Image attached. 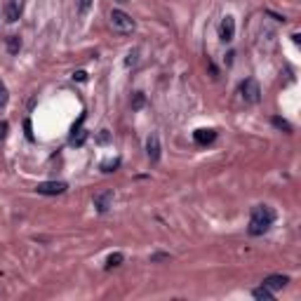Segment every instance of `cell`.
Masks as SVG:
<instances>
[{
  "instance_id": "6da1fadb",
  "label": "cell",
  "mask_w": 301,
  "mask_h": 301,
  "mask_svg": "<svg viewBox=\"0 0 301 301\" xmlns=\"http://www.w3.org/2000/svg\"><path fill=\"white\" fill-rule=\"evenodd\" d=\"M275 222V210L268 207V205H257L252 210V217H249V235H264L266 230L273 226Z\"/></svg>"
},
{
  "instance_id": "7a4b0ae2",
  "label": "cell",
  "mask_w": 301,
  "mask_h": 301,
  "mask_svg": "<svg viewBox=\"0 0 301 301\" xmlns=\"http://www.w3.org/2000/svg\"><path fill=\"white\" fill-rule=\"evenodd\" d=\"M111 26H113V31H118V33H132L134 31V19L127 14V12H123V9H113L111 12Z\"/></svg>"
},
{
  "instance_id": "3957f363",
  "label": "cell",
  "mask_w": 301,
  "mask_h": 301,
  "mask_svg": "<svg viewBox=\"0 0 301 301\" xmlns=\"http://www.w3.org/2000/svg\"><path fill=\"white\" fill-rule=\"evenodd\" d=\"M240 94H242V99H245L247 104H259V101H261V87H259V82L254 78L242 80Z\"/></svg>"
},
{
  "instance_id": "277c9868",
  "label": "cell",
  "mask_w": 301,
  "mask_h": 301,
  "mask_svg": "<svg viewBox=\"0 0 301 301\" xmlns=\"http://www.w3.org/2000/svg\"><path fill=\"white\" fill-rule=\"evenodd\" d=\"M113 191H97V193H94V200H92V203H94V207H97V212L99 214H104V212H108V210H111V207H113Z\"/></svg>"
},
{
  "instance_id": "5b68a950",
  "label": "cell",
  "mask_w": 301,
  "mask_h": 301,
  "mask_svg": "<svg viewBox=\"0 0 301 301\" xmlns=\"http://www.w3.org/2000/svg\"><path fill=\"white\" fill-rule=\"evenodd\" d=\"M66 188H69L66 181H40L36 186V191L40 195H62Z\"/></svg>"
},
{
  "instance_id": "8992f818",
  "label": "cell",
  "mask_w": 301,
  "mask_h": 301,
  "mask_svg": "<svg viewBox=\"0 0 301 301\" xmlns=\"http://www.w3.org/2000/svg\"><path fill=\"white\" fill-rule=\"evenodd\" d=\"M233 38H235V19L230 17V14H226L222 19V24H219V40L222 43H230Z\"/></svg>"
},
{
  "instance_id": "52a82bcc",
  "label": "cell",
  "mask_w": 301,
  "mask_h": 301,
  "mask_svg": "<svg viewBox=\"0 0 301 301\" xmlns=\"http://www.w3.org/2000/svg\"><path fill=\"white\" fill-rule=\"evenodd\" d=\"M2 12H5V21L14 24V21H19V17H21V2H19V0H5Z\"/></svg>"
},
{
  "instance_id": "ba28073f",
  "label": "cell",
  "mask_w": 301,
  "mask_h": 301,
  "mask_svg": "<svg viewBox=\"0 0 301 301\" xmlns=\"http://www.w3.org/2000/svg\"><path fill=\"white\" fill-rule=\"evenodd\" d=\"M287 283H290V275H268V278H264V287L266 290H271V292H278V290H283V287H287Z\"/></svg>"
},
{
  "instance_id": "9c48e42d",
  "label": "cell",
  "mask_w": 301,
  "mask_h": 301,
  "mask_svg": "<svg viewBox=\"0 0 301 301\" xmlns=\"http://www.w3.org/2000/svg\"><path fill=\"white\" fill-rule=\"evenodd\" d=\"M146 155H149L150 162H158V160H160V139H158V134H149V139H146Z\"/></svg>"
},
{
  "instance_id": "30bf717a",
  "label": "cell",
  "mask_w": 301,
  "mask_h": 301,
  "mask_svg": "<svg viewBox=\"0 0 301 301\" xmlns=\"http://www.w3.org/2000/svg\"><path fill=\"white\" fill-rule=\"evenodd\" d=\"M193 139L198 146H207V144H212L214 139H217V132H214V130H195Z\"/></svg>"
},
{
  "instance_id": "8fae6325",
  "label": "cell",
  "mask_w": 301,
  "mask_h": 301,
  "mask_svg": "<svg viewBox=\"0 0 301 301\" xmlns=\"http://www.w3.org/2000/svg\"><path fill=\"white\" fill-rule=\"evenodd\" d=\"M5 45H7L9 54H19V50H21V38H19V36H7V38H5Z\"/></svg>"
},
{
  "instance_id": "7c38bea8",
  "label": "cell",
  "mask_w": 301,
  "mask_h": 301,
  "mask_svg": "<svg viewBox=\"0 0 301 301\" xmlns=\"http://www.w3.org/2000/svg\"><path fill=\"white\" fill-rule=\"evenodd\" d=\"M252 297H254V299H261V301H273V292H271V290H266L264 285L257 287V290L252 292Z\"/></svg>"
},
{
  "instance_id": "4fadbf2b",
  "label": "cell",
  "mask_w": 301,
  "mask_h": 301,
  "mask_svg": "<svg viewBox=\"0 0 301 301\" xmlns=\"http://www.w3.org/2000/svg\"><path fill=\"white\" fill-rule=\"evenodd\" d=\"M118 165H120V158H118V155H115V158H108V160H104V162H101V172H115V169H118Z\"/></svg>"
},
{
  "instance_id": "5bb4252c",
  "label": "cell",
  "mask_w": 301,
  "mask_h": 301,
  "mask_svg": "<svg viewBox=\"0 0 301 301\" xmlns=\"http://www.w3.org/2000/svg\"><path fill=\"white\" fill-rule=\"evenodd\" d=\"M125 261V257L120 254V252H113V254H108L106 259V268H115V266H120Z\"/></svg>"
},
{
  "instance_id": "9a60e30c",
  "label": "cell",
  "mask_w": 301,
  "mask_h": 301,
  "mask_svg": "<svg viewBox=\"0 0 301 301\" xmlns=\"http://www.w3.org/2000/svg\"><path fill=\"white\" fill-rule=\"evenodd\" d=\"M137 62H139V50H130L127 52V59H125V66L132 69V66H137Z\"/></svg>"
},
{
  "instance_id": "2e32d148",
  "label": "cell",
  "mask_w": 301,
  "mask_h": 301,
  "mask_svg": "<svg viewBox=\"0 0 301 301\" xmlns=\"http://www.w3.org/2000/svg\"><path fill=\"white\" fill-rule=\"evenodd\" d=\"M144 104H146V97H144V92H134L132 108H134V111H139V108H144Z\"/></svg>"
},
{
  "instance_id": "e0dca14e",
  "label": "cell",
  "mask_w": 301,
  "mask_h": 301,
  "mask_svg": "<svg viewBox=\"0 0 301 301\" xmlns=\"http://www.w3.org/2000/svg\"><path fill=\"white\" fill-rule=\"evenodd\" d=\"M85 139H87V132H85V130H73V139H71V144L80 146V144H85Z\"/></svg>"
},
{
  "instance_id": "ac0fdd59",
  "label": "cell",
  "mask_w": 301,
  "mask_h": 301,
  "mask_svg": "<svg viewBox=\"0 0 301 301\" xmlns=\"http://www.w3.org/2000/svg\"><path fill=\"white\" fill-rule=\"evenodd\" d=\"M7 101H9V92H7V85L0 80V108L2 106H7Z\"/></svg>"
},
{
  "instance_id": "d6986e66",
  "label": "cell",
  "mask_w": 301,
  "mask_h": 301,
  "mask_svg": "<svg viewBox=\"0 0 301 301\" xmlns=\"http://www.w3.org/2000/svg\"><path fill=\"white\" fill-rule=\"evenodd\" d=\"M92 2H94V0H78V14H80V17H85V14H87L89 7H92Z\"/></svg>"
},
{
  "instance_id": "ffe728a7",
  "label": "cell",
  "mask_w": 301,
  "mask_h": 301,
  "mask_svg": "<svg viewBox=\"0 0 301 301\" xmlns=\"http://www.w3.org/2000/svg\"><path fill=\"white\" fill-rule=\"evenodd\" d=\"M273 125L280 127V130H285V132H292V125L287 123V120H283V118H273Z\"/></svg>"
},
{
  "instance_id": "44dd1931",
  "label": "cell",
  "mask_w": 301,
  "mask_h": 301,
  "mask_svg": "<svg viewBox=\"0 0 301 301\" xmlns=\"http://www.w3.org/2000/svg\"><path fill=\"white\" fill-rule=\"evenodd\" d=\"M108 139H111V134H108V130H101V132H99V137H97V142H99V144H106Z\"/></svg>"
},
{
  "instance_id": "7402d4cb",
  "label": "cell",
  "mask_w": 301,
  "mask_h": 301,
  "mask_svg": "<svg viewBox=\"0 0 301 301\" xmlns=\"http://www.w3.org/2000/svg\"><path fill=\"white\" fill-rule=\"evenodd\" d=\"M7 130H9V125L5 123V120H2V123H0V142H2V139L7 137Z\"/></svg>"
},
{
  "instance_id": "603a6c76",
  "label": "cell",
  "mask_w": 301,
  "mask_h": 301,
  "mask_svg": "<svg viewBox=\"0 0 301 301\" xmlns=\"http://www.w3.org/2000/svg\"><path fill=\"white\" fill-rule=\"evenodd\" d=\"M73 80H78V82H85V80H87V73H85V71H75V73H73Z\"/></svg>"
},
{
  "instance_id": "cb8c5ba5",
  "label": "cell",
  "mask_w": 301,
  "mask_h": 301,
  "mask_svg": "<svg viewBox=\"0 0 301 301\" xmlns=\"http://www.w3.org/2000/svg\"><path fill=\"white\" fill-rule=\"evenodd\" d=\"M24 130H26V137H28V139H33V132H31V120H26V123H24Z\"/></svg>"
},
{
  "instance_id": "d4e9b609",
  "label": "cell",
  "mask_w": 301,
  "mask_h": 301,
  "mask_svg": "<svg viewBox=\"0 0 301 301\" xmlns=\"http://www.w3.org/2000/svg\"><path fill=\"white\" fill-rule=\"evenodd\" d=\"M162 259H169V254H153L150 261H162Z\"/></svg>"
},
{
  "instance_id": "484cf974",
  "label": "cell",
  "mask_w": 301,
  "mask_h": 301,
  "mask_svg": "<svg viewBox=\"0 0 301 301\" xmlns=\"http://www.w3.org/2000/svg\"><path fill=\"white\" fill-rule=\"evenodd\" d=\"M118 2H130V0H118Z\"/></svg>"
}]
</instances>
